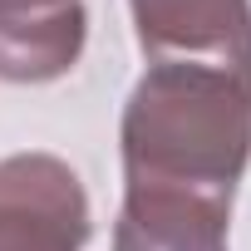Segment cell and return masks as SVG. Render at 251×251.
Returning <instances> with one entry per match:
<instances>
[{
  "mask_svg": "<svg viewBox=\"0 0 251 251\" xmlns=\"http://www.w3.org/2000/svg\"><path fill=\"white\" fill-rule=\"evenodd\" d=\"M123 192L231 207L251 163V89L217 64H153L123 108Z\"/></svg>",
  "mask_w": 251,
  "mask_h": 251,
  "instance_id": "1",
  "label": "cell"
},
{
  "mask_svg": "<svg viewBox=\"0 0 251 251\" xmlns=\"http://www.w3.org/2000/svg\"><path fill=\"white\" fill-rule=\"evenodd\" d=\"M89 197L69 163L50 153L0 158V251H79Z\"/></svg>",
  "mask_w": 251,
  "mask_h": 251,
  "instance_id": "2",
  "label": "cell"
},
{
  "mask_svg": "<svg viewBox=\"0 0 251 251\" xmlns=\"http://www.w3.org/2000/svg\"><path fill=\"white\" fill-rule=\"evenodd\" d=\"M153 64H217L251 89V0H128Z\"/></svg>",
  "mask_w": 251,
  "mask_h": 251,
  "instance_id": "3",
  "label": "cell"
},
{
  "mask_svg": "<svg viewBox=\"0 0 251 251\" xmlns=\"http://www.w3.org/2000/svg\"><path fill=\"white\" fill-rule=\"evenodd\" d=\"M84 54L79 0H0V79L50 84Z\"/></svg>",
  "mask_w": 251,
  "mask_h": 251,
  "instance_id": "4",
  "label": "cell"
},
{
  "mask_svg": "<svg viewBox=\"0 0 251 251\" xmlns=\"http://www.w3.org/2000/svg\"><path fill=\"white\" fill-rule=\"evenodd\" d=\"M231 207L182 192H123L113 251H226Z\"/></svg>",
  "mask_w": 251,
  "mask_h": 251,
  "instance_id": "5",
  "label": "cell"
}]
</instances>
